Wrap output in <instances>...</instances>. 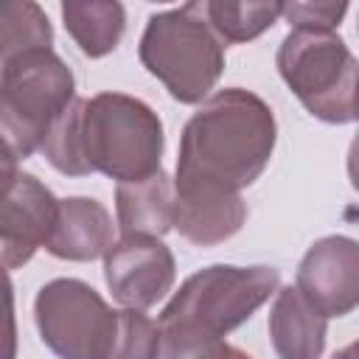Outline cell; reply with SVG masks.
<instances>
[{
  "instance_id": "cell-12",
  "label": "cell",
  "mask_w": 359,
  "mask_h": 359,
  "mask_svg": "<svg viewBox=\"0 0 359 359\" xmlns=\"http://www.w3.org/2000/svg\"><path fill=\"white\" fill-rule=\"evenodd\" d=\"M266 328L278 359H323L328 320L297 292V286L278 289Z\"/></svg>"
},
{
  "instance_id": "cell-3",
  "label": "cell",
  "mask_w": 359,
  "mask_h": 359,
  "mask_svg": "<svg viewBox=\"0 0 359 359\" xmlns=\"http://www.w3.org/2000/svg\"><path fill=\"white\" fill-rule=\"evenodd\" d=\"M79 137L90 174L98 171L118 185L146 180L163 168V121L135 95L98 93L81 98Z\"/></svg>"
},
{
  "instance_id": "cell-18",
  "label": "cell",
  "mask_w": 359,
  "mask_h": 359,
  "mask_svg": "<svg viewBox=\"0 0 359 359\" xmlns=\"http://www.w3.org/2000/svg\"><path fill=\"white\" fill-rule=\"evenodd\" d=\"M79 118H81V98H76L67 112L53 123L48 132V140L42 146L45 160L65 177H87L90 168L81 154V137H79Z\"/></svg>"
},
{
  "instance_id": "cell-13",
  "label": "cell",
  "mask_w": 359,
  "mask_h": 359,
  "mask_svg": "<svg viewBox=\"0 0 359 359\" xmlns=\"http://www.w3.org/2000/svg\"><path fill=\"white\" fill-rule=\"evenodd\" d=\"M174 208L177 191L163 168L146 180L115 185V213L121 236L163 238L174 227Z\"/></svg>"
},
{
  "instance_id": "cell-7",
  "label": "cell",
  "mask_w": 359,
  "mask_h": 359,
  "mask_svg": "<svg viewBox=\"0 0 359 359\" xmlns=\"http://www.w3.org/2000/svg\"><path fill=\"white\" fill-rule=\"evenodd\" d=\"M39 339L59 359H107L118 337L121 311L79 278H53L34 297Z\"/></svg>"
},
{
  "instance_id": "cell-5",
  "label": "cell",
  "mask_w": 359,
  "mask_h": 359,
  "mask_svg": "<svg viewBox=\"0 0 359 359\" xmlns=\"http://www.w3.org/2000/svg\"><path fill=\"white\" fill-rule=\"evenodd\" d=\"M278 289L280 272L275 266L213 264L185 278L180 292L165 303L157 325L224 337L247 323Z\"/></svg>"
},
{
  "instance_id": "cell-19",
  "label": "cell",
  "mask_w": 359,
  "mask_h": 359,
  "mask_svg": "<svg viewBox=\"0 0 359 359\" xmlns=\"http://www.w3.org/2000/svg\"><path fill=\"white\" fill-rule=\"evenodd\" d=\"M160 325L137 309H121L118 337L107 359H157Z\"/></svg>"
},
{
  "instance_id": "cell-16",
  "label": "cell",
  "mask_w": 359,
  "mask_h": 359,
  "mask_svg": "<svg viewBox=\"0 0 359 359\" xmlns=\"http://www.w3.org/2000/svg\"><path fill=\"white\" fill-rule=\"evenodd\" d=\"M205 14L213 31L227 42H250L269 31L283 17V3H233V0H210L205 3Z\"/></svg>"
},
{
  "instance_id": "cell-11",
  "label": "cell",
  "mask_w": 359,
  "mask_h": 359,
  "mask_svg": "<svg viewBox=\"0 0 359 359\" xmlns=\"http://www.w3.org/2000/svg\"><path fill=\"white\" fill-rule=\"evenodd\" d=\"M112 236V216L104 202L93 196H67L59 199V216L45 250L62 261H95L109 252L115 244Z\"/></svg>"
},
{
  "instance_id": "cell-23",
  "label": "cell",
  "mask_w": 359,
  "mask_h": 359,
  "mask_svg": "<svg viewBox=\"0 0 359 359\" xmlns=\"http://www.w3.org/2000/svg\"><path fill=\"white\" fill-rule=\"evenodd\" d=\"M331 359H359V339H353L351 345H345V348H339Z\"/></svg>"
},
{
  "instance_id": "cell-10",
  "label": "cell",
  "mask_w": 359,
  "mask_h": 359,
  "mask_svg": "<svg viewBox=\"0 0 359 359\" xmlns=\"http://www.w3.org/2000/svg\"><path fill=\"white\" fill-rule=\"evenodd\" d=\"M294 286L325 320L359 309V241L351 236L314 241L297 264Z\"/></svg>"
},
{
  "instance_id": "cell-20",
  "label": "cell",
  "mask_w": 359,
  "mask_h": 359,
  "mask_svg": "<svg viewBox=\"0 0 359 359\" xmlns=\"http://www.w3.org/2000/svg\"><path fill=\"white\" fill-rule=\"evenodd\" d=\"M238 348L227 345L224 337H210L188 328H160L157 359H236Z\"/></svg>"
},
{
  "instance_id": "cell-24",
  "label": "cell",
  "mask_w": 359,
  "mask_h": 359,
  "mask_svg": "<svg viewBox=\"0 0 359 359\" xmlns=\"http://www.w3.org/2000/svg\"><path fill=\"white\" fill-rule=\"evenodd\" d=\"M353 121H359V79H356V95H353Z\"/></svg>"
},
{
  "instance_id": "cell-21",
  "label": "cell",
  "mask_w": 359,
  "mask_h": 359,
  "mask_svg": "<svg viewBox=\"0 0 359 359\" xmlns=\"http://www.w3.org/2000/svg\"><path fill=\"white\" fill-rule=\"evenodd\" d=\"M348 3H283V17L292 28L303 31H337Z\"/></svg>"
},
{
  "instance_id": "cell-8",
  "label": "cell",
  "mask_w": 359,
  "mask_h": 359,
  "mask_svg": "<svg viewBox=\"0 0 359 359\" xmlns=\"http://www.w3.org/2000/svg\"><path fill=\"white\" fill-rule=\"evenodd\" d=\"M174 252L151 236H121L104 255V280L123 309L146 311L174 286Z\"/></svg>"
},
{
  "instance_id": "cell-9",
  "label": "cell",
  "mask_w": 359,
  "mask_h": 359,
  "mask_svg": "<svg viewBox=\"0 0 359 359\" xmlns=\"http://www.w3.org/2000/svg\"><path fill=\"white\" fill-rule=\"evenodd\" d=\"M59 216V199L45 182L28 171H17L14 163H6V188H3V266L17 269L34 258L39 247L48 244L50 230Z\"/></svg>"
},
{
  "instance_id": "cell-1",
  "label": "cell",
  "mask_w": 359,
  "mask_h": 359,
  "mask_svg": "<svg viewBox=\"0 0 359 359\" xmlns=\"http://www.w3.org/2000/svg\"><path fill=\"white\" fill-rule=\"evenodd\" d=\"M275 140L269 104L244 87H224L182 126L174 191L241 194L269 165Z\"/></svg>"
},
{
  "instance_id": "cell-22",
  "label": "cell",
  "mask_w": 359,
  "mask_h": 359,
  "mask_svg": "<svg viewBox=\"0 0 359 359\" xmlns=\"http://www.w3.org/2000/svg\"><path fill=\"white\" fill-rule=\"evenodd\" d=\"M348 180L353 191H359V135L351 140V149H348Z\"/></svg>"
},
{
  "instance_id": "cell-15",
  "label": "cell",
  "mask_w": 359,
  "mask_h": 359,
  "mask_svg": "<svg viewBox=\"0 0 359 359\" xmlns=\"http://www.w3.org/2000/svg\"><path fill=\"white\" fill-rule=\"evenodd\" d=\"M62 20L79 50L90 59L112 53L126 31V11L115 0H65Z\"/></svg>"
},
{
  "instance_id": "cell-14",
  "label": "cell",
  "mask_w": 359,
  "mask_h": 359,
  "mask_svg": "<svg viewBox=\"0 0 359 359\" xmlns=\"http://www.w3.org/2000/svg\"><path fill=\"white\" fill-rule=\"evenodd\" d=\"M247 222L241 194H177L174 227L196 247H213L233 238Z\"/></svg>"
},
{
  "instance_id": "cell-2",
  "label": "cell",
  "mask_w": 359,
  "mask_h": 359,
  "mask_svg": "<svg viewBox=\"0 0 359 359\" xmlns=\"http://www.w3.org/2000/svg\"><path fill=\"white\" fill-rule=\"evenodd\" d=\"M137 56L146 73L180 104H205L224 73V39L213 31L205 3H185L151 14Z\"/></svg>"
},
{
  "instance_id": "cell-17",
  "label": "cell",
  "mask_w": 359,
  "mask_h": 359,
  "mask_svg": "<svg viewBox=\"0 0 359 359\" xmlns=\"http://www.w3.org/2000/svg\"><path fill=\"white\" fill-rule=\"evenodd\" d=\"M0 59L31 53V50H53V28L45 17V11L36 3H8L0 11Z\"/></svg>"
},
{
  "instance_id": "cell-6",
  "label": "cell",
  "mask_w": 359,
  "mask_h": 359,
  "mask_svg": "<svg viewBox=\"0 0 359 359\" xmlns=\"http://www.w3.org/2000/svg\"><path fill=\"white\" fill-rule=\"evenodd\" d=\"M275 67L294 98L317 121H353L359 62L337 31L292 28L278 45Z\"/></svg>"
},
{
  "instance_id": "cell-4",
  "label": "cell",
  "mask_w": 359,
  "mask_h": 359,
  "mask_svg": "<svg viewBox=\"0 0 359 359\" xmlns=\"http://www.w3.org/2000/svg\"><path fill=\"white\" fill-rule=\"evenodd\" d=\"M76 101V79L53 50L0 59V129L6 163L42 151L48 132Z\"/></svg>"
},
{
  "instance_id": "cell-25",
  "label": "cell",
  "mask_w": 359,
  "mask_h": 359,
  "mask_svg": "<svg viewBox=\"0 0 359 359\" xmlns=\"http://www.w3.org/2000/svg\"><path fill=\"white\" fill-rule=\"evenodd\" d=\"M356 31H359V22H356Z\"/></svg>"
}]
</instances>
